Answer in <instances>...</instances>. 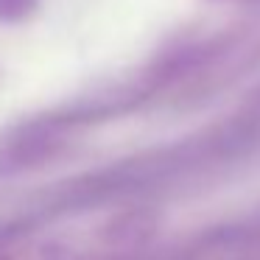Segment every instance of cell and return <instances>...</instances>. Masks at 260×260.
I'll return each instance as SVG.
<instances>
[{
  "mask_svg": "<svg viewBox=\"0 0 260 260\" xmlns=\"http://www.w3.org/2000/svg\"><path fill=\"white\" fill-rule=\"evenodd\" d=\"M37 0H0V20H20L34 9Z\"/></svg>",
  "mask_w": 260,
  "mask_h": 260,
  "instance_id": "1",
  "label": "cell"
}]
</instances>
